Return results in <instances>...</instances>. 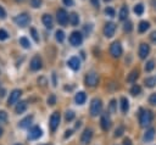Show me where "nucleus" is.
Listing matches in <instances>:
<instances>
[{"label": "nucleus", "instance_id": "nucleus-1", "mask_svg": "<svg viewBox=\"0 0 156 145\" xmlns=\"http://www.w3.org/2000/svg\"><path fill=\"white\" fill-rule=\"evenodd\" d=\"M152 122V113L147 110H141L139 113V123L140 127L145 128L147 126H150V123Z\"/></svg>", "mask_w": 156, "mask_h": 145}, {"label": "nucleus", "instance_id": "nucleus-2", "mask_svg": "<svg viewBox=\"0 0 156 145\" xmlns=\"http://www.w3.org/2000/svg\"><path fill=\"white\" fill-rule=\"evenodd\" d=\"M101 110H102V102H101V100L98 99V97L93 99L91 100V104H90V115L93 117H95V116H98V115L101 113Z\"/></svg>", "mask_w": 156, "mask_h": 145}, {"label": "nucleus", "instance_id": "nucleus-3", "mask_svg": "<svg viewBox=\"0 0 156 145\" xmlns=\"http://www.w3.org/2000/svg\"><path fill=\"white\" fill-rule=\"evenodd\" d=\"M15 23L18 26V27H26L29 22H30V17H29V15L28 13H26V12H23V13H20V15H17L16 17H15Z\"/></svg>", "mask_w": 156, "mask_h": 145}, {"label": "nucleus", "instance_id": "nucleus-4", "mask_svg": "<svg viewBox=\"0 0 156 145\" xmlns=\"http://www.w3.org/2000/svg\"><path fill=\"white\" fill-rule=\"evenodd\" d=\"M56 18H57V22L58 24L61 26H66L68 23V13L66 12L65 9H58L57 12H56Z\"/></svg>", "mask_w": 156, "mask_h": 145}, {"label": "nucleus", "instance_id": "nucleus-5", "mask_svg": "<svg viewBox=\"0 0 156 145\" xmlns=\"http://www.w3.org/2000/svg\"><path fill=\"white\" fill-rule=\"evenodd\" d=\"M122 45H121V43H118V41H113L112 44H111V46H110V54L112 55V57H115V58H118L121 55H122Z\"/></svg>", "mask_w": 156, "mask_h": 145}, {"label": "nucleus", "instance_id": "nucleus-6", "mask_svg": "<svg viewBox=\"0 0 156 145\" xmlns=\"http://www.w3.org/2000/svg\"><path fill=\"white\" fill-rule=\"evenodd\" d=\"M84 82H85V84H87L88 87H95V85L99 83V77H98V74H96L95 72H89V73L85 76Z\"/></svg>", "mask_w": 156, "mask_h": 145}, {"label": "nucleus", "instance_id": "nucleus-7", "mask_svg": "<svg viewBox=\"0 0 156 145\" xmlns=\"http://www.w3.org/2000/svg\"><path fill=\"white\" fill-rule=\"evenodd\" d=\"M82 41H83V35H82L80 32L74 30V32L71 33V35H69V43H71L73 46H78V45H80Z\"/></svg>", "mask_w": 156, "mask_h": 145}, {"label": "nucleus", "instance_id": "nucleus-8", "mask_svg": "<svg viewBox=\"0 0 156 145\" xmlns=\"http://www.w3.org/2000/svg\"><path fill=\"white\" fill-rule=\"evenodd\" d=\"M41 134H43L41 128H39L38 126H34V127H32V128L29 129V132H28V139H29V140L39 139V138L41 136Z\"/></svg>", "mask_w": 156, "mask_h": 145}, {"label": "nucleus", "instance_id": "nucleus-9", "mask_svg": "<svg viewBox=\"0 0 156 145\" xmlns=\"http://www.w3.org/2000/svg\"><path fill=\"white\" fill-rule=\"evenodd\" d=\"M115 32H116V24L113 22H107L105 24V27H104V34H105V37L111 38V37H113Z\"/></svg>", "mask_w": 156, "mask_h": 145}, {"label": "nucleus", "instance_id": "nucleus-10", "mask_svg": "<svg viewBox=\"0 0 156 145\" xmlns=\"http://www.w3.org/2000/svg\"><path fill=\"white\" fill-rule=\"evenodd\" d=\"M50 129L52 130V132H55L56 129H57V127H58V124H60V113L58 112H54L52 115H51V117H50Z\"/></svg>", "mask_w": 156, "mask_h": 145}, {"label": "nucleus", "instance_id": "nucleus-11", "mask_svg": "<svg viewBox=\"0 0 156 145\" xmlns=\"http://www.w3.org/2000/svg\"><path fill=\"white\" fill-rule=\"evenodd\" d=\"M21 94H22V91L20 90V89H15V90H12L11 91V94H10V96H9V104L10 105H13V104H16L18 100H20V96H21Z\"/></svg>", "mask_w": 156, "mask_h": 145}, {"label": "nucleus", "instance_id": "nucleus-12", "mask_svg": "<svg viewBox=\"0 0 156 145\" xmlns=\"http://www.w3.org/2000/svg\"><path fill=\"white\" fill-rule=\"evenodd\" d=\"M149 52H150V46L147 44H145V43H141L140 46H139V57L141 60H144V58H146Z\"/></svg>", "mask_w": 156, "mask_h": 145}, {"label": "nucleus", "instance_id": "nucleus-13", "mask_svg": "<svg viewBox=\"0 0 156 145\" xmlns=\"http://www.w3.org/2000/svg\"><path fill=\"white\" fill-rule=\"evenodd\" d=\"M41 58L39 56H34L32 60H30V69L32 71H39L41 68Z\"/></svg>", "mask_w": 156, "mask_h": 145}, {"label": "nucleus", "instance_id": "nucleus-14", "mask_svg": "<svg viewBox=\"0 0 156 145\" xmlns=\"http://www.w3.org/2000/svg\"><path fill=\"white\" fill-rule=\"evenodd\" d=\"M100 124H101V128H102V130H108V129H110V127H111V119H110L108 115L104 113V115L101 116V119H100Z\"/></svg>", "mask_w": 156, "mask_h": 145}, {"label": "nucleus", "instance_id": "nucleus-15", "mask_svg": "<svg viewBox=\"0 0 156 145\" xmlns=\"http://www.w3.org/2000/svg\"><path fill=\"white\" fill-rule=\"evenodd\" d=\"M91 138H93V130L87 128V129H85V130L82 133V136H80V141H82L83 144H88V143H90Z\"/></svg>", "mask_w": 156, "mask_h": 145}, {"label": "nucleus", "instance_id": "nucleus-16", "mask_svg": "<svg viewBox=\"0 0 156 145\" xmlns=\"http://www.w3.org/2000/svg\"><path fill=\"white\" fill-rule=\"evenodd\" d=\"M68 67H69V68H72L73 71L79 69V67H80V61H79V58H78L77 56L71 57V58L68 60Z\"/></svg>", "mask_w": 156, "mask_h": 145}, {"label": "nucleus", "instance_id": "nucleus-17", "mask_svg": "<svg viewBox=\"0 0 156 145\" xmlns=\"http://www.w3.org/2000/svg\"><path fill=\"white\" fill-rule=\"evenodd\" d=\"M41 21H43V24L46 27V28H52V26H54V19H52V17L50 16V15H48V13H44L43 15V17H41Z\"/></svg>", "mask_w": 156, "mask_h": 145}, {"label": "nucleus", "instance_id": "nucleus-18", "mask_svg": "<svg viewBox=\"0 0 156 145\" xmlns=\"http://www.w3.org/2000/svg\"><path fill=\"white\" fill-rule=\"evenodd\" d=\"M85 100H87V95H85L84 91H79V93H77L76 96H74V101H76L78 105H83V104L85 102Z\"/></svg>", "mask_w": 156, "mask_h": 145}, {"label": "nucleus", "instance_id": "nucleus-19", "mask_svg": "<svg viewBox=\"0 0 156 145\" xmlns=\"http://www.w3.org/2000/svg\"><path fill=\"white\" fill-rule=\"evenodd\" d=\"M154 136H155V128H149V129L146 130V133L144 134L143 140H144L145 143H147V141H151V140L154 139Z\"/></svg>", "mask_w": 156, "mask_h": 145}, {"label": "nucleus", "instance_id": "nucleus-20", "mask_svg": "<svg viewBox=\"0 0 156 145\" xmlns=\"http://www.w3.org/2000/svg\"><path fill=\"white\" fill-rule=\"evenodd\" d=\"M27 110V102L26 101H20L18 104H17V106H16V108H15V111H16V113H23L24 111Z\"/></svg>", "mask_w": 156, "mask_h": 145}, {"label": "nucleus", "instance_id": "nucleus-21", "mask_svg": "<svg viewBox=\"0 0 156 145\" xmlns=\"http://www.w3.org/2000/svg\"><path fill=\"white\" fill-rule=\"evenodd\" d=\"M128 7L127 6H122L121 7V10H119V13H118V17H119V19L121 21H126L127 19V17H128Z\"/></svg>", "mask_w": 156, "mask_h": 145}, {"label": "nucleus", "instance_id": "nucleus-22", "mask_svg": "<svg viewBox=\"0 0 156 145\" xmlns=\"http://www.w3.org/2000/svg\"><path fill=\"white\" fill-rule=\"evenodd\" d=\"M32 121H33V116H27L26 118H23V119L20 122V127H21V128H27V127L30 126Z\"/></svg>", "mask_w": 156, "mask_h": 145}, {"label": "nucleus", "instance_id": "nucleus-23", "mask_svg": "<svg viewBox=\"0 0 156 145\" xmlns=\"http://www.w3.org/2000/svg\"><path fill=\"white\" fill-rule=\"evenodd\" d=\"M68 21H69V23H71L72 26H77V24L79 23V17H78V15H77L76 12H72V13L68 16Z\"/></svg>", "mask_w": 156, "mask_h": 145}, {"label": "nucleus", "instance_id": "nucleus-24", "mask_svg": "<svg viewBox=\"0 0 156 145\" xmlns=\"http://www.w3.org/2000/svg\"><path fill=\"white\" fill-rule=\"evenodd\" d=\"M149 27H150V23H149L147 21H141V22L139 23V26H138V30H139L140 33H144V32H146V30L149 29Z\"/></svg>", "mask_w": 156, "mask_h": 145}, {"label": "nucleus", "instance_id": "nucleus-25", "mask_svg": "<svg viewBox=\"0 0 156 145\" xmlns=\"http://www.w3.org/2000/svg\"><path fill=\"white\" fill-rule=\"evenodd\" d=\"M121 110H122L123 113H127L128 110H129V102H128V100L126 97L121 99Z\"/></svg>", "mask_w": 156, "mask_h": 145}, {"label": "nucleus", "instance_id": "nucleus-26", "mask_svg": "<svg viewBox=\"0 0 156 145\" xmlns=\"http://www.w3.org/2000/svg\"><path fill=\"white\" fill-rule=\"evenodd\" d=\"M139 77V73H138V71H132L129 74H128V77H127V82H129V83H134L135 80H136V78Z\"/></svg>", "mask_w": 156, "mask_h": 145}, {"label": "nucleus", "instance_id": "nucleus-27", "mask_svg": "<svg viewBox=\"0 0 156 145\" xmlns=\"http://www.w3.org/2000/svg\"><path fill=\"white\" fill-rule=\"evenodd\" d=\"M20 44H21L24 49H29V48H30V43H29V40H28L26 37L20 38Z\"/></svg>", "mask_w": 156, "mask_h": 145}, {"label": "nucleus", "instance_id": "nucleus-28", "mask_svg": "<svg viewBox=\"0 0 156 145\" xmlns=\"http://www.w3.org/2000/svg\"><path fill=\"white\" fill-rule=\"evenodd\" d=\"M134 12H135L138 16L143 15V12H144V5H143V4H136V5L134 6Z\"/></svg>", "mask_w": 156, "mask_h": 145}, {"label": "nucleus", "instance_id": "nucleus-29", "mask_svg": "<svg viewBox=\"0 0 156 145\" xmlns=\"http://www.w3.org/2000/svg\"><path fill=\"white\" fill-rule=\"evenodd\" d=\"M155 84H156V78L150 77V78H146V79H145V85H146V87L152 88V87H155Z\"/></svg>", "mask_w": 156, "mask_h": 145}, {"label": "nucleus", "instance_id": "nucleus-30", "mask_svg": "<svg viewBox=\"0 0 156 145\" xmlns=\"http://www.w3.org/2000/svg\"><path fill=\"white\" fill-rule=\"evenodd\" d=\"M55 35H56V40L58 43H62L65 40V33L62 30H56V34Z\"/></svg>", "mask_w": 156, "mask_h": 145}, {"label": "nucleus", "instance_id": "nucleus-31", "mask_svg": "<svg viewBox=\"0 0 156 145\" xmlns=\"http://www.w3.org/2000/svg\"><path fill=\"white\" fill-rule=\"evenodd\" d=\"M154 68H155V62H154L152 60L147 61L146 65H145V71H146V72H151Z\"/></svg>", "mask_w": 156, "mask_h": 145}, {"label": "nucleus", "instance_id": "nucleus-32", "mask_svg": "<svg viewBox=\"0 0 156 145\" xmlns=\"http://www.w3.org/2000/svg\"><path fill=\"white\" fill-rule=\"evenodd\" d=\"M140 91H141V88H140L138 84H134V85L132 87V89H130V94H133V95H139Z\"/></svg>", "mask_w": 156, "mask_h": 145}, {"label": "nucleus", "instance_id": "nucleus-33", "mask_svg": "<svg viewBox=\"0 0 156 145\" xmlns=\"http://www.w3.org/2000/svg\"><path fill=\"white\" fill-rule=\"evenodd\" d=\"M123 29H124V32H132V29H133V24H132V22L130 21H127L126 23H124V27H123Z\"/></svg>", "mask_w": 156, "mask_h": 145}, {"label": "nucleus", "instance_id": "nucleus-34", "mask_svg": "<svg viewBox=\"0 0 156 145\" xmlns=\"http://www.w3.org/2000/svg\"><path fill=\"white\" fill-rule=\"evenodd\" d=\"M41 2H43V0H29L30 6H32V7H34V9L39 7V6L41 5Z\"/></svg>", "mask_w": 156, "mask_h": 145}, {"label": "nucleus", "instance_id": "nucleus-35", "mask_svg": "<svg viewBox=\"0 0 156 145\" xmlns=\"http://www.w3.org/2000/svg\"><path fill=\"white\" fill-rule=\"evenodd\" d=\"M105 13H106L108 17H113L116 12H115V10H113L112 7H106V9H105Z\"/></svg>", "mask_w": 156, "mask_h": 145}, {"label": "nucleus", "instance_id": "nucleus-36", "mask_svg": "<svg viewBox=\"0 0 156 145\" xmlns=\"http://www.w3.org/2000/svg\"><path fill=\"white\" fill-rule=\"evenodd\" d=\"M116 105H117V104H116V100H111V102H110V108H108L111 113H115V112L117 111V110H116Z\"/></svg>", "mask_w": 156, "mask_h": 145}, {"label": "nucleus", "instance_id": "nucleus-37", "mask_svg": "<svg viewBox=\"0 0 156 145\" xmlns=\"http://www.w3.org/2000/svg\"><path fill=\"white\" fill-rule=\"evenodd\" d=\"M7 121V113L5 111H0V123H5Z\"/></svg>", "mask_w": 156, "mask_h": 145}, {"label": "nucleus", "instance_id": "nucleus-38", "mask_svg": "<svg viewBox=\"0 0 156 145\" xmlns=\"http://www.w3.org/2000/svg\"><path fill=\"white\" fill-rule=\"evenodd\" d=\"M65 118H66V121H72L74 118V112L73 111H67Z\"/></svg>", "mask_w": 156, "mask_h": 145}, {"label": "nucleus", "instance_id": "nucleus-39", "mask_svg": "<svg viewBox=\"0 0 156 145\" xmlns=\"http://www.w3.org/2000/svg\"><path fill=\"white\" fill-rule=\"evenodd\" d=\"M9 38V33L5 29H0V40H5Z\"/></svg>", "mask_w": 156, "mask_h": 145}, {"label": "nucleus", "instance_id": "nucleus-40", "mask_svg": "<svg viewBox=\"0 0 156 145\" xmlns=\"http://www.w3.org/2000/svg\"><path fill=\"white\" fill-rule=\"evenodd\" d=\"M30 34H32V37H33V39L38 43L39 41V37H38V33H37V30L34 29V28H30Z\"/></svg>", "mask_w": 156, "mask_h": 145}, {"label": "nucleus", "instance_id": "nucleus-41", "mask_svg": "<svg viewBox=\"0 0 156 145\" xmlns=\"http://www.w3.org/2000/svg\"><path fill=\"white\" fill-rule=\"evenodd\" d=\"M149 102H150L151 105H156V93L150 95V97H149Z\"/></svg>", "mask_w": 156, "mask_h": 145}, {"label": "nucleus", "instance_id": "nucleus-42", "mask_svg": "<svg viewBox=\"0 0 156 145\" xmlns=\"http://www.w3.org/2000/svg\"><path fill=\"white\" fill-rule=\"evenodd\" d=\"M123 130H124L123 127H119L118 129H116V132H115V136H121V135L123 134Z\"/></svg>", "mask_w": 156, "mask_h": 145}, {"label": "nucleus", "instance_id": "nucleus-43", "mask_svg": "<svg viewBox=\"0 0 156 145\" xmlns=\"http://www.w3.org/2000/svg\"><path fill=\"white\" fill-rule=\"evenodd\" d=\"M55 95H50L49 96V99H48V104L49 105H55Z\"/></svg>", "mask_w": 156, "mask_h": 145}, {"label": "nucleus", "instance_id": "nucleus-44", "mask_svg": "<svg viewBox=\"0 0 156 145\" xmlns=\"http://www.w3.org/2000/svg\"><path fill=\"white\" fill-rule=\"evenodd\" d=\"M0 18H1V19L6 18V11L4 10V7H2V6H0Z\"/></svg>", "mask_w": 156, "mask_h": 145}, {"label": "nucleus", "instance_id": "nucleus-45", "mask_svg": "<svg viewBox=\"0 0 156 145\" xmlns=\"http://www.w3.org/2000/svg\"><path fill=\"white\" fill-rule=\"evenodd\" d=\"M150 39H151V41H152V43H156V30H155V32H152V33L150 34Z\"/></svg>", "mask_w": 156, "mask_h": 145}, {"label": "nucleus", "instance_id": "nucleus-46", "mask_svg": "<svg viewBox=\"0 0 156 145\" xmlns=\"http://www.w3.org/2000/svg\"><path fill=\"white\" fill-rule=\"evenodd\" d=\"M62 1L66 6H72L73 5V0H62Z\"/></svg>", "mask_w": 156, "mask_h": 145}, {"label": "nucleus", "instance_id": "nucleus-47", "mask_svg": "<svg viewBox=\"0 0 156 145\" xmlns=\"http://www.w3.org/2000/svg\"><path fill=\"white\" fill-rule=\"evenodd\" d=\"M90 2H91L95 7H99V4H100V1H99V0H90Z\"/></svg>", "mask_w": 156, "mask_h": 145}, {"label": "nucleus", "instance_id": "nucleus-48", "mask_svg": "<svg viewBox=\"0 0 156 145\" xmlns=\"http://www.w3.org/2000/svg\"><path fill=\"white\" fill-rule=\"evenodd\" d=\"M123 145H132V143H130V139H124V141H123Z\"/></svg>", "mask_w": 156, "mask_h": 145}, {"label": "nucleus", "instance_id": "nucleus-49", "mask_svg": "<svg viewBox=\"0 0 156 145\" xmlns=\"http://www.w3.org/2000/svg\"><path fill=\"white\" fill-rule=\"evenodd\" d=\"M4 95H5V90H4V89H1V90H0V97H2Z\"/></svg>", "mask_w": 156, "mask_h": 145}, {"label": "nucleus", "instance_id": "nucleus-50", "mask_svg": "<svg viewBox=\"0 0 156 145\" xmlns=\"http://www.w3.org/2000/svg\"><path fill=\"white\" fill-rule=\"evenodd\" d=\"M71 133H72L71 130H67V132H66V135H65V136H66V138H67V136H69V135H71Z\"/></svg>", "mask_w": 156, "mask_h": 145}, {"label": "nucleus", "instance_id": "nucleus-51", "mask_svg": "<svg viewBox=\"0 0 156 145\" xmlns=\"http://www.w3.org/2000/svg\"><path fill=\"white\" fill-rule=\"evenodd\" d=\"M1 135H2V129L0 128V136H1Z\"/></svg>", "mask_w": 156, "mask_h": 145}, {"label": "nucleus", "instance_id": "nucleus-52", "mask_svg": "<svg viewBox=\"0 0 156 145\" xmlns=\"http://www.w3.org/2000/svg\"><path fill=\"white\" fill-rule=\"evenodd\" d=\"M15 1H17V2H22L23 0H15Z\"/></svg>", "mask_w": 156, "mask_h": 145}, {"label": "nucleus", "instance_id": "nucleus-53", "mask_svg": "<svg viewBox=\"0 0 156 145\" xmlns=\"http://www.w3.org/2000/svg\"><path fill=\"white\" fill-rule=\"evenodd\" d=\"M104 1H106V2H108V1H111V0H104Z\"/></svg>", "mask_w": 156, "mask_h": 145}, {"label": "nucleus", "instance_id": "nucleus-54", "mask_svg": "<svg viewBox=\"0 0 156 145\" xmlns=\"http://www.w3.org/2000/svg\"><path fill=\"white\" fill-rule=\"evenodd\" d=\"M16 145H22V144H16Z\"/></svg>", "mask_w": 156, "mask_h": 145}, {"label": "nucleus", "instance_id": "nucleus-55", "mask_svg": "<svg viewBox=\"0 0 156 145\" xmlns=\"http://www.w3.org/2000/svg\"><path fill=\"white\" fill-rule=\"evenodd\" d=\"M155 7H156V6H155Z\"/></svg>", "mask_w": 156, "mask_h": 145}]
</instances>
